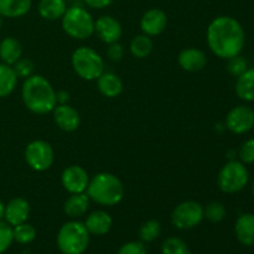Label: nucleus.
<instances>
[{"mask_svg": "<svg viewBox=\"0 0 254 254\" xmlns=\"http://www.w3.org/2000/svg\"><path fill=\"white\" fill-rule=\"evenodd\" d=\"M97 87L107 98H116L123 92V82L113 72H103L97 79Z\"/></svg>", "mask_w": 254, "mask_h": 254, "instance_id": "aec40b11", "label": "nucleus"}, {"mask_svg": "<svg viewBox=\"0 0 254 254\" xmlns=\"http://www.w3.org/2000/svg\"><path fill=\"white\" fill-rule=\"evenodd\" d=\"M252 195H253V197H254V180H253V183H252Z\"/></svg>", "mask_w": 254, "mask_h": 254, "instance_id": "a19ab883", "label": "nucleus"}, {"mask_svg": "<svg viewBox=\"0 0 254 254\" xmlns=\"http://www.w3.org/2000/svg\"><path fill=\"white\" fill-rule=\"evenodd\" d=\"M12 68H14L15 73H16L17 78H27V77L32 76L34 74V62L29 59H20L12 64Z\"/></svg>", "mask_w": 254, "mask_h": 254, "instance_id": "473e14b6", "label": "nucleus"}, {"mask_svg": "<svg viewBox=\"0 0 254 254\" xmlns=\"http://www.w3.org/2000/svg\"><path fill=\"white\" fill-rule=\"evenodd\" d=\"M57 104H67L69 99V93L67 91H59L56 92Z\"/></svg>", "mask_w": 254, "mask_h": 254, "instance_id": "4c0bfd02", "label": "nucleus"}, {"mask_svg": "<svg viewBox=\"0 0 254 254\" xmlns=\"http://www.w3.org/2000/svg\"><path fill=\"white\" fill-rule=\"evenodd\" d=\"M168 25V16L161 9H149L140 19V29L148 36H158L163 34Z\"/></svg>", "mask_w": 254, "mask_h": 254, "instance_id": "ddd939ff", "label": "nucleus"}, {"mask_svg": "<svg viewBox=\"0 0 254 254\" xmlns=\"http://www.w3.org/2000/svg\"><path fill=\"white\" fill-rule=\"evenodd\" d=\"M54 121L64 131H74L81 124V117L77 109L69 104H57L54 111Z\"/></svg>", "mask_w": 254, "mask_h": 254, "instance_id": "4468645a", "label": "nucleus"}, {"mask_svg": "<svg viewBox=\"0 0 254 254\" xmlns=\"http://www.w3.org/2000/svg\"><path fill=\"white\" fill-rule=\"evenodd\" d=\"M226 127L233 134H246L254 127V111L251 107L241 104L228 112L226 117Z\"/></svg>", "mask_w": 254, "mask_h": 254, "instance_id": "9d476101", "label": "nucleus"}, {"mask_svg": "<svg viewBox=\"0 0 254 254\" xmlns=\"http://www.w3.org/2000/svg\"><path fill=\"white\" fill-rule=\"evenodd\" d=\"M71 64L77 76L86 81H97L104 72V61L101 55L88 46H81L72 54Z\"/></svg>", "mask_w": 254, "mask_h": 254, "instance_id": "39448f33", "label": "nucleus"}, {"mask_svg": "<svg viewBox=\"0 0 254 254\" xmlns=\"http://www.w3.org/2000/svg\"><path fill=\"white\" fill-rule=\"evenodd\" d=\"M235 235L238 242L246 247L254 246V213H243L235 223Z\"/></svg>", "mask_w": 254, "mask_h": 254, "instance_id": "a211bd4d", "label": "nucleus"}, {"mask_svg": "<svg viewBox=\"0 0 254 254\" xmlns=\"http://www.w3.org/2000/svg\"><path fill=\"white\" fill-rule=\"evenodd\" d=\"M248 69V62L245 57H242L241 55L237 56H233L231 59L227 60V71L231 76L233 77H240L241 74L245 73Z\"/></svg>", "mask_w": 254, "mask_h": 254, "instance_id": "7c9ffc66", "label": "nucleus"}, {"mask_svg": "<svg viewBox=\"0 0 254 254\" xmlns=\"http://www.w3.org/2000/svg\"><path fill=\"white\" fill-rule=\"evenodd\" d=\"M61 183L69 193L86 192L89 184L88 173L79 165H69L62 171Z\"/></svg>", "mask_w": 254, "mask_h": 254, "instance_id": "9b49d317", "label": "nucleus"}, {"mask_svg": "<svg viewBox=\"0 0 254 254\" xmlns=\"http://www.w3.org/2000/svg\"><path fill=\"white\" fill-rule=\"evenodd\" d=\"M71 1H76V0H66V2H71Z\"/></svg>", "mask_w": 254, "mask_h": 254, "instance_id": "79ce46f5", "label": "nucleus"}, {"mask_svg": "<svg viewBox=\"0 0 254 254\" xmlns=\"http://www.w3.org/2000/svg\"><path fill=\"white\" fill-rule=\"evenodd\" d=\"M89 202L91 198L86 192L69 193L64 203V212L72 220H77L86 215L89 208Z\"/></svg>", "mask_w": 254, "mask_h": 254, "instance_id": "6ab92c4d", "label": "nucleus"}, {"mask_svg": "<svg viewBox=\"0 0 254 254\" xmlns=\"http://www.w3.org/2000/svg\"><path fill=\"white\" fill-rule=\"evenodd\" d=\"M83 223L89 235L104 236L111 231L113 220L108 212L103 210H97L89 213Z\"/></svg>", "mask_w": 254, "mask_h": 254, "instance_id": "f3484780", "label": "nucleus"}, {"mask_svg": "<svg viewBox=\"0 0 254 254\" xmlns=\"http://www.w3.org/2000/svg\"><path fill=\"white\" fill-rule=\"evenodd\" d=\"M161 253L163 254H191L190 248L186 245L185 241L181 238L175 237H169L161 245Z\"/></svg>", "mask_w": 254, "mask_h": 254, "instance_id": "c85d7f7f", "label": "nucleus"}, {"mask_svg": "<svg viewBox=\"0 0 254 254\" xmlns=\"http://www.w3.org/2000/svg\"><path fill=\"white\" fill-rule=\"evenodd\" d=\"M87 195L93 202L112 207L123 200L124 186L114 174L99 173L89 179Z\"/></svg>", "mask_w": 254, "mask_h": 254, "instance_id": "7ed1b4c3", "label": "nucleus"}, {"mask_svg": "<svg viewBox=\"0 0 254 254\" xmlns=\"http://www.w3.org/2000/svg\"><path fill=\"white\" fill-rule=\"evenodd\" d=\"M12 236H14L15 242L20 245H29L36 238V230L32 225L24 222L12 227Z\"/></svg>", "mask_w": 254, "mask_h": 254, "instance_id": "bb28decb", "label": "nucleus"}, {"mask_svg": "<svg viewBox=\"0 0 254 254\" xmlns=\"http://www.w3.org/2000/svg\"><path fill=\"white\" fill-rule=\"evenodd\" d=\"M161 233V226L159 221L149 220L141 225L139 230V238L143 243L154 242L156 238H159Z\"/></svg>", "mask_w": 254, "mask_h": 254, "instance_id": "cd10ccee", "label": "nucleus"}, {"mask_svg": "<svg viewBox=\"0 0 254 254\" xmlns=\"http://www.w3.org/2000/svg\"><path fill=\"white\" fill-rule=\"evenodd\" d=\"M107 57L112 62H119L124 57V46L119 41L109 44L107 49Z\"/></svg>", "mask_w": 254, "mask_h": 254, "instance_id": "c9c22d12", "label": "nucleus"}, {"mask_svg": "<svg viewBox=\"0 0 254 254\" xmlns=\"http://www.w3.org/2000/svg\"><path fill=\"white\" fill-rule=\"evenodd\" d=\"M22 46L15 37H5L0 42V60L2 64L12 66L17 60L21 59Z\"/></svg>", "mask_w": 254, "mask_h": 254, "instance_id": "412c9836", "label": "nucleus"}, {"mask_svg": "<svg viewBox=\"0 0 254 254\" xmlns=\"http://www.w3.org/2000/svg\"><path fill=\"white\" fill-rule=\"evenodd\" d=\"M238 158L245 165L254 164V138L243 141L238 151Z\"/></svg>", "mask_w": 254, "mask_h": 254, "instance_id": "72a5a7b5", "label": "nucleus"}, {"mask_svg": "<svg viewBox=\"0 0 254 254\" xmlns=\"http://www.w3.org/2000/svg\"><path fill=\"white\" fill-rule=\"evenodd\" d=\"M117 254H148L146 253V248L143 242H136V241H131V242H127L119 248Z\"/></svg>", "mask_w": 254, "mask_h": 254, "instance_id": "f704fd0d", "label": "nucleus"}, {"mask_svg": "<svg viewBox=\"0 0 254 254\" xmlns=\"http://www.w3.org/2000/svg\"><path fill=\"white\" fill-rule=\"evenodd\" d=\"M21 97L25 107L35 114H47L57 106L56 91L41 74H32L25 78Z\"/></svg>", "mask_w": 254, "mask_h": 254, "instance_id": "f03ea898", "label": "nucleus"}, {"mask_svg": "<svg viewBox=\"0 0 254 254\" xmlns=\"http://www.w3.org/2000/svg\"><path fill=\"white\" fill-rule=\"evenodd\" d=\"M206 41L213 55L228 60L241 55L246 44V34L238 20L222 15L210 22L206 31Z\"/></svg>", "mask_w": 254, "mask_h": 254, "instance_id": "f257e3e1", "label": "nucleus"}, {"mask_svg": "<svg viewBox=\"0 0 254 254\" xmlns=\"http://www.w3.org/2000/svg\"><path fill=\"white\" fill-rule=\"evenodd\" d=\"M84 2L87 6L92 7V9L101 10L108 7L113 2V0H84Z\"/></svg>", "mask_w": 254, "mask_h": 254, "instance_id": "e433bc0d", "label": "nucleus"}, {"mask_svg": "<svg viewBox=\"0 0 254 254\" xmlns=\"http://www.w3.org/2000/svg\"><path fill=\"white\" fill-rule=\"evenodd\" d=\"M236 94L245 102H254V68H248L237 77L235 87Z\"/></svg>", "mask_w": 254, "mask_h": 254, "instance_id": "b1692460", "label": "nucleus"}, {"mask_svg": "<svg viewBox=\"0 0 254 254\" xmlns=\"http://www.w3.org/2000/svg\"><path fill=\"white\" fill-rule=\"evenodd\" d=\"M203 218V206L193 200L179 203L171 213V223L181 231L195 228L202 222Z\"/></svg>", "mask_w": 254, "mask_h": 254, "instance_id": "6e6552de", "label": "nucleus"}, {"mask_svg": "<svg viewBox=\"0 0 254 254\" xmlns=\"http://www.w3.org/2000/svg\"><path fill=\"white\" fill-rule=\"evenodd\" d=\"M61 21L64 31L72 39L87 40L94 34V19L82 6L67 7Z\"/></svg>", "mask_w": 254, "mask_h": 254, "instance_id": "423d86ee", "label": "nucleus"}, {"mask_svg": "<svg viewBox=\"0 0 254 254\" xmlns=\"http://www.w3.org/2000/svg\"><path fill=\"white\" fill-rule=\"evenodd\" d=\"M37 9L42 19L55 21L62 19L67 10V2L66 0H40Z\"/></svg>", "mask_w": 254, "mask_h": 254, "instance_id": "5701e85b", "label": "nucleus"}, {"mask_svg": "<svg viewBox=\"0 0 254 254\" xmlns=\"http://www.w3.org/2000/svg\"><path fill=\"white\" fill-rule=\"evenodd\" d=\"M30 216L29 201L22 197H15L5 205L4 218L5 222L9 223L11 227L26 222Z\"/></svg>", "mask_w": 254, "mask_h": 254, "instance_id": "2eb2a0df", "label": "nucleus"}, {"mask_svg": "<svg viewBox=\"0 0 254 254\" xmlns=\"http://www.w3.org/2000/svg\"><path fill=\"white\" fill-rule=\"evenodd\" d=\"M32 6V0H0V15L16 19L26 15Z\"/></svg>", "mask_w": 254, "mask_h": 254, "instance_id": "4be33fe9", "label": "nucleus"}, {"mask_svg": "<svg viewBox=\"0 0 254 254\" xmlns=\"http://www.w3.org/2000/svg\"><path fill=\"white\" fill-rule=\"evenodd\" d=\"M14 242L12 227L9 223L0 221V254L5 253Z\"/></svg>", "mask_w": 254, "mask_h": 254, "instance_id": "2f4dec72", "label": "nucleus"}, {"mask_svg": "<svg viewBox=\"0 0 254 254\" xmlns=\"http://www.w3.org/2000/svg\"><path fill=\"white\" fill-rule=\"evenodd\" d=\"M178 62L184 71L198 72L203 69L207 64L206 54L196 47H188L179 54Z\"/></svg>", "mask_w": 254, "mask_h": 254, "instance_id": "dca6fc26", "label": "nucleus"}, {"mask_svg": "<svg viewBox=\"0 0 254 254\" xmlns=\"http://www.w3.org/2000/svg\"><path fill=\"white\" fill-rule=\"evenodd\" d=\"M4 212H5V205L2 203V201L0 200V221L4 218Z\"/></svg>", "mask_w": 254, "mask_h": 254, "instance_id": "58836bf2", "label": "nucleus"}, {"mask_svg": "<svg viewBox=\"0 0 254 254\" xmlns=\"http://www.w3.org/2000/svg\"><path fill=\"white\" fill-rule=\"evenodd\" d=\"M250 183L247 166L240 160H231L222 166L217 176V185L222 192L237 193Z\"/></svg>", "mask_w": 254, "mask_h": 254, "instance_id": "0eeeda50", "label": "nucleus"}, {"mask_svg": "<svg viewBox=\"0 0 254 254\" xmlns=\"http://www.w3.org/2000/svg\"><path fill=\"white\" fill-rule=\"evenodd\" d=\"M227 211L225 205L218 201H212L206 207H203V217L212 223H220L226 218Z\"/></svg>", "mask_w": 254, "mask_h": 254, "instance_id": "c756f323", "label": "nucleus"}, {"mask_svg": "<svg viewBox=\"0 0 254 254\" xmlns=\"http://www.w3.org/2000/svg\"><path fill=\"white\" fill-rule=\"evenodd\" d=\"M89 236L83 222L68 221L57 233V247L62 254H83L88 248Z\"/></svg>", "mask_w": 254, "mask_h": 254, "instance_id": "20e7f679", "label": "nucleus"}, {"mask_svg": "<svg viewBox=\"0 0 254 254\" xmlns=\"http://www.w3.org/2000/svg\"><path fill=\"white\" fill-rule=\"evenodd\" d=\"M94 34L99 37L104 44H113L121 40L123 29L116 17L111 15H103L94 20Z\"/></svg>", "mask_w": 254, "mask_h": 254, "instance_id": "f8f14e48", "label": "nucleus"}, {"mask_svg": "<svg viewBox=\"0 0 254 254\" xmlns=\"http://www.w3.org/2000/svg\"><path fill=\"white\" fill-rule=\"evenodd\" d=\"M1 26H2V16L0 15V29H1Z\"/></svg>", "mask_w": 254, "mask_h": 254, "instance_id": "ea45409f", "label": "nucleus"}, {"mask_svg": "<svg viewBox=\"0 0 254 254\" xmlns=\"http://www.w3.org/2000/svg\"><path fill=\"white\" fill-rule=\"evenodd\" d=\"M17 76L12 66L0 64V98L10 96L17 84Z\"/></svg>", "mask_w": 254, "mask_h": 254, "instance_id": "393cba45", "label": "nucleus"}, {"mask_svg": "<svg viewBox=\"0 0 254 254\" xmlns=\"http://www.w3.org/2000/svg\"><path fill=\"white\" fill-rule=\"evenodd\" d=\"M25 160L32 170L37 173L49 170L55 160V153L51 144L45 140H34L25 149Z\"/></svg>", "mask_w": 254, "mask_h": 254, "instance_id": "1a4fd4ad", "label": "nucleus"}, {"mask_svg": "<svg viewBox=\"0 0 254 254\" xmlns=\"http://www.w3.org/2000/svg\"><path fill=\"white\" fill-rule=\"evenodd\" d=\"M153 40H151L150 36L145 34L136 35V36L133 37V40L130 41V45H129V51L133 55L135 59H145L153 51Z\"/></svg>", "mask_w": 254, "mask_h": 254, "instance_id": "a878e982", "label": "nucleus"}]
</instances>
